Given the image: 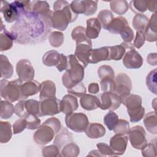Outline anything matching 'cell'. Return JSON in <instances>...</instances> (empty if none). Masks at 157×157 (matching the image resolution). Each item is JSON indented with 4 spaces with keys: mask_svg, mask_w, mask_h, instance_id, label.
Wrapping results in <instances>:
<instances>
[{
    "mask_svg": "<svg viewBox=\"0 0 157 157\" xmlns=\"http://www.w3.org/2000/svg\"><path fill=\"white\" fill-rule=\"evenodd\" d=\"M51 27L50 20L23 8L10 33L18 44H36L45 41Z\"/></svg>",
    "mask_w": 157,
    "mask_h": 157,
    "instance_id": "1",
    "label": "cell"
},
{
    "mask_svg": "<svg viewBox=\"0 0 157 157\" xmlns=\"http://www.w3.org/2000/svg\"><path fill=\"white\" fill-rule=\"evenodd\" d=\"M53 10L51 16L52 27L59 31H64L69 23L74 21L78 17L64 0L56 1L53 4Z\"/></svg>",
    "mask_w": 157,
    "mask_h": 157,
    "instance_id": "2",
    "label": "cell"
},
{
    "mask_svg": "<svg viewBox=\"0 0 157 157\" xmlns=\"http://www.w3.org/2000/svg\"><path fill=\"white\" fill-rule=\"evenodd\" d=\"M61 128V121L55 117L47 119L37 129L33 135L34 142L39 145H44L51 142L55 134Z\"/></svg>",
    "mask_w": 157,
    "mask_h": 157,
    "instance_id": "3",
    "label": "cell"
},
{
    "mask_svg": "<svg viewBox=\"0 0 157 157\" xmlns=\"http://www.w3.org/2000/svg\"><path fill=\"white\" fill-rule=\"evenodd\" d=\"M68 66L66 72L62 76L63 85L67 89L74 85L81 82L84 78V67L74 55L67 56Z\"/></svg>",
    "mask_w": 157,
    "mask_h": 157,
    "instance_id": "4",
    "label": "cell"
},
{
    "mask_svg": "<svg viewBox=\"0 0 157 157\" xmlns=\"http://www.w3.org/2000/svg\"><path fill=\"white\" fill-rule=\"evenodd\" d=\"M121 103L126 107L130 121L138 122L145 115V109L142 106V98L139 95L130 93L120 96Z\"/></svg>",
    "mask_w": 157,
    "mask_h": 157,
    "instance_id": "5",
    "label": "cell"
},
{
    "mask_svg": "<svg viewBox=\"0 0 157 157\" xmlns=\"http://www.w3.org/2000/svg\"><path fill=\"white\" fill-rule=\"evenodd\" d=\"M23 82L19 78L10 82L6 79H1V96L10 102L21 101V86Z\"/></svg>",
    "mask_w": 157,
    "mask_h": 157,
    "instance_id": "6",
    "label": "cell"
},
{
    "mask_svg": "<svg viewBox=\"0 0 157 157\" xmlns=\"http://www.w3.org/2000/svg\"><path fill=\"white\" fill-rule=\"evenodd\" d=\"M28 1H13L9 3L6 1H2L0 11L3 14L5 21L7 23H12L17 21L20 15L22 9H26Z\"/></svg>",
    "mask_w": 157,
    "mask_h": 157,
    "instance_id": "7",
    "label": "cell"
},
{
    "mask_svg": "<svg viewBox=\"0 0 157 157\" xmlns=\"http://www.w3.org/2000/svg\"><path fill=\"white\" fill-rule=\"evenodd\" d=\"M65 123L67 128L76 132L85 131L89 124L87 116L82 113H71L65 117Z\"/></svg>",
    "mask_w": 157,
    "mask_h": 157,
    "instance_id": "8",
    "label": "cell"
},
{
    "mask_svg": "<svg viewBox=\"0 0 157 157\" xmlns=\"http://www.w3.org/2000/svg\"><path fill=\"white\" fill-rule=\"evenodd\" d=\"M128 138L133 148L137 150H142L147 144L146 132L141 126H135L129 129Z\"/></svg>",
    "mask_w": 157,
    "mask_h": 157,
    "instance_id": "9",
    "label": "cell"
},
{
    "mask_svg": "<svg viewBox=\"0 0 157 157\" xmlns=\"http://www.w3.org/2000/svg\"><path fill=\"white\" fill-rule=\"evenodd\" d=\"M99 108L102 110L114 111L120 106L121 104L120 96L115 92H104L100 95Z\"/></svg>",
    "mask_w": 157,
    "mask_h": 157,
    "instance_id": "10",
    "label": "cell"
},
{
    "mask_svg": "<svg viewBox=\"0 0 157 157\" xmlns=\"http://www.w3.org/2000/svg\"><path fill=\"white\" fill-rule=\"evenodd\" d=\"M16 72L18 78L22 82L32 81L35 75L34 69L30 61L27 59H21L17 62Z\"/></svg>",
    "mask_w": 157,
    "mask_h": 157,
    "instance_id": "11",
    "label": "cell"
},
{
    "mask_svg": "<svg viewBox=\"0 0 157 157\" xmlns=\"http://www.w3.org/2000/svg\"><path fill=\"white\" fill-rule=\"evenodd\" d=\"M92 51V42L91 39L81 43L76 44L74 56L86 67L90 63V56Z\"/></svg>",
    "mask_w": 157,
    "mask_h": 157,
    "instance_id": "12",
    "label": "cell"
},
{
    "mask_svg": "<svg viewBox=\"0 0 157 157\" xmlns=\"http://www.w3.org/2000/svg\"><path fill=\"white\" fill-rule=\"evenodd\" d=\"M143 58L134 47L127 48L123 58V64L128 69H139L143 64Z\"/></svg>",
    "mask_w": 157,
    "mask_h": 157,
    "instance_id": "13",
    "label": "cell"
},
{
    "mask_svg": "<svg viewBox=\"0 0 157 157\" xmlns=\"http://www.w3.org/2000/svg\"><path fill=\"white\" fill-rule=\"evenodd\" d=\"M60 101L56 97L49 98L40 100V117L54 115L61 112Z\"/></svg>",
    "mask_w": 157,
    "mask_h": 157,
    "instance_id": "14",
    "label": "cell"
},
{
    "mask_svg": "<svg viewBox=\"0 0 157 157\" xmlns=\"http://www.w3.org/2000/svg\"><path fill=\"white\" fill-rule=\"evenodd\" d=\"M115 92L119 96L129 93L132 89V82L130 77L125 73H120L115 78Z\"/></svg>",
    "mask_w": 157,
    "mask_h": 157,
    "instance_id": "15",
    "label": "cell"
},
{
    "mask_svg": "<svg viewBox=\"0 0 157 157\" xmlns=\"http://www.w3.org/2000/svg\"><path fill=\"white\" fill-rule=\"evenodd\" d=\"M128 137L124 134H116L110 138V147L115 156L122 155L124 153L128 145Z\"/></svg>",
    "mask_w": 157,
    "mask_h": 157,
    "instance_id": "16",
    "label": "cell"
},
{
    "mask_svg": "<svg viewBox=\"0 0 157 157\" xmlns=\"http://www.w3.org/2000/svg\"><path fill=\"white\" fill-rule=\"evenodd\" d=\"M59 107L61 112L66 115L72 113L78 107L77 99L72 94H66L60 101Z\"/></svg>",
    "mask_w": 157,
    "mask_h": 157,
    "instance_id": "17",
    "label": "cell"
},
{
    "mask_svg": "<svg viewBox=\"0 0 157 157\" xmlns=\"http://www.w3.org/2000/svg\"><path fill=\"white\" fill-rule=\"evenodd\" d=\"M31 10L40 16L50 20L53 11L50 9V6L45 1H33L31 2Z\"/></svg>",
    "mask_w": 157,
    "mask_h": 157,
    "instance_id": "18",
    "label": "cell"
},
{
    "mask_svg": "<svg viewBox=\"0 0 157 157\" xmlns=\"http://www.w3.org/2000/svg\"><path fill=\"white\" fill-rule=\"evenodd\" d=\"M40 83L36 80L26 82L21 86V101L29 96L36 94L40 91Z\"/></svg>",
    "mask_w": 157,
    "mask_h": 157,
    "instance_id": "19",
    "label": "cell"
},
{
    "mask_svg": "<svg viewBox=\"0 0 157 157\" xmlns=\"http://www.w3.org/2000/svg\"><path fill=\"white\" fill-rule=\"evenodd\" d=\"M14 39L10 32L8 31L1 20L0 34V51H6L12 48Z\"/></svg>",
    "mask_w": 157,
    "mask_h": 157,
    "instance_id": "20",
    "label": "cell"
},
{
    "mask_svg": "<svg viewBox=\"0 0 157 157\" xmlns=\"http://www.w3.org/2000/svg\"><path fill=\"white\" fill-rule=\"evenodd\" d=\"M109 47H102L99 48L92 49L90 63L96 64L102 61H109Z\"/></svg>",
    "mask_w": 157,
    "mask_h": 157,
    "instance_id": "21",
    "label": "cell"
},
{
    "mask_svg": "<svg viewBox=\"0 0 157 157\" xmlns=\"http://www.w3.org/2000/svg\"><path fill=\"white\" fill-rule=\"evenodd\" d=\"M101 25L97 18H91L86 20V35L90 39H96L99 36Z\"/></svg>",
    "mask_w": 157,
    "mask_h": 157,
    "instance_id": "22",
    "label": "cell"
},
{
    "mask_svg": "<svg viewBox=\"0 0 157 157\" xmlns=\"http://www.w3.org/2000/svg\"><path fill=\"white\" fill-rule=\"evenodd\" d=\"M80 103L83 109L86 110H93L99 107V99L90 94H85L80 97Z\"/></svg>",
    "mask_w": 157,
    "mask_h": 157,
    "instance_id": "23",
    "label": "cell"
},
{
    "mask_svg": "<svg viewBox=\"0 0 157 157\" xmlns=\"http://www.w3.org/2000/svg\"><path fill=\"white\" fill-rule=\"evenodd\" d=\"M40 100L56 97V86L52 80H45L40 83Z\"/></svg>",
    "mask_w": 157,
    "mask_h": 157,
    "instance_id": "24",
    "label": "cell"
},
{
    "mask_svg": "<svg viewBox=\"0 0 157 157\" xmlns=\"http://www.w3.org/2000/svg\"><path fill=\"white\" fill-rule=\"evenodd\" d=\"M128 25L126 19L121 16L113 18L107 26L106 30L113 34H120Z\"/></svg>",
    "mask_w": 157,
    "mask_h": 157,
    "instance_id": "25",
    "label": "cell"
},
{
    "mask_svg": "<svg viewBox=\"0 0 157 157\" xmlns=\"http://www.w3.org/2000/svg\"><path fill=\"white\" fill-rule=\"evenodd\" d=\"M86 135L90 139H98L103 137L105 134V129L100 123H89L85 130Z\"/></svg>",
    "mask_w": 157,
    "mask_h": 157,
    "instance_id": "26",
    "label": "cell"
},
{
    "mask_svg": "<svg viewBox=\"0 0 157 157\" xmlns=\"http://www.w3.org/2000/svg\"><path fill=\"white\" fill-rule=\"evenodd\" d=\"M145 40L148 42L156 40V14L154 13L148 20L147 26L144 31Z\"/></svg>",
    "mask_w": 157,
    "mask_h": 157,
    "instance_id": "27",
    "label": "cell"
},
{
    "mask_svg": "<svg viewBox=\"0 0 157 157\" xmlns=\"http://www.w3.org/2000/svg\"><path fill=\"white\" fill-rule=\"evenodd\" d=\"M73 142L72 134L66 128H63L60 132H58L55 139L53 144L57 146L59 150L61 149L67 144Z\"/></svg>",
    "mask_w": 157,
    "mask_h": 157,
    "instance_id": "28",
    "label": "cell"
},
{
    "mask_svg": "<svg viewBox=\"0 0 157 157\" xmlns=\"http://www.w3.org/2000/svg\"><path fill=\"white\" fill-rule=\"evenodd\" d=\"M144 123L147 130L152 134H157V120L156 111L147 113L144 118Z\"/></svg>",
    "mask_w": 157,
    "mask_h": 157,
    "instance_id": "29",
    "label": "cell"
},
{
    "mask_svg": "<svg viewBox=\"0 0 157 157\" xmlns=\"http://www.w3.org/2000/svg\"><path fill=\"white\" fill-rule=\"evenodd\" d=\"M13 73V67L9 62L7 57L1 55V77L2 78H9Z\"/></svg>",
    "mask_w": 157,
    "mask_h": 157,
    "instance_id": "30",
    "label": "cell"
},
{
    "mask_svg": "<svg viewBox=\"0 0 157 157\" xmlns=\"http://www.w3.org/2000/svg\"><path fill=\"white\" fill-rule=\"evenodd\" d=\"M60 53L56 50H50L47 52L42 56V63L47 66H56L59 62Z\"/></svg>",
    "mask_w": 157,
    "mask_h": 157,
    "instance_id": "31",
    "label": "cell"
},
{
    "mask_svg": "<svg viewBox=\"0 0 157 157\" xmlns=\"http://www.w3.org/2000/svg\"><path fill=\"white\" fill-rule=\"evenodd\" d=\"M11 124L9 121H0V142L7 143L12 138Z\"/></svg>",
    "mask_w": 157,
    "mask_h": 157,
    "instance_id": "32",
    "label": "cell"
},
{
    "mask_svg": "<svg viewBox=\"0 0 157 157\" xmlns=\"http://www.w3.org/2000/svg\"><path fill=\"white\" fill-rule=\"evenodd\" d=\"M148 18L143 13H137L132 19V25L137 31L144 32L148 23Z\"/></svg>",
    "mask_w": 157,
    "mask_h": 157,
    "instance_id": "33",
    "label": "cell"
},
{
    "mask_svg": "<svg viewBox=\"0 0 157 157\" xmlns=\"http://www.w3.org/2000/svg\"><path fill=\"white\" fill-rule=\"evenodd\" d=\"M126 50V47L124 42L121 43L120 45L109 46L110 59L119 61L123 58Z\"/></svg>",
    "mask_w": 157,
    "mask_h": 157,
    "instance_id": "34",
    "label": "cell"
},
{
    "mask_svg": "<svg viewBox=\"0 0 157 157\" xmlns=\"http://www.w3.org/2000/svg\"><path fill=\"white\" fill-rule=\"evenodd\" d=\"M15 113V107L9 101H1L0 103V117L2 119H8Z\"/></svg>",
    "mask_w": 157,
    "mask_h": 157,
    "instance_id": "35",
    "label": "cell"
},
{
    "mask_svg": "<svg viewBox=\"0 0 157 157\" xmlns=\"http://www.w3.org/2000/svg\"><path fill=\"white\" fill-rule=\"evenodd\" d=\"M110 7L112 12L118 15L124 14L129 9V4L125 0L112 1L110 2Z\"/></svg>",
    "mask_w": 157,
    "mask_h": 157,
    "instance_id": "36",
    "label": "cell"
},
{
    "mask_svg": "<svg viewBox=\"0 0 157 157\" xmlns=\"http://www.w3.org/2000/svg\"><path fill=\"white\" fill-rule=\"evenodd\" d=\"M61 155L65 157H76L80 153L78 146L73 142L64 145L61 151Z\"/></svg>",
    "mask_w": 157,
    "mask_h": 157,
    "instance_id": "37",
    "label": "cell"
},
{
    "mask_svg": "<svg viewBox=\"0 0 157 157\" xmlns=\"http://www.w3.org/2000/svg\"><path fill=\"white\" fill-rule=\"evenodd\" d=\"M71 37L72 39L75 41L76 44L81 43L90 39L86 35V28L82 26H77L72 29Z\"/></svg>",
    "mask_w": 157,
    "mask_h": 157,
    "instance_id": "38",
    "label": "cell"
},
{
    "mask_svg": "<svg viewBox=\"0 0 157 157\" xmlns=\"http://www.w3.org/2000/svg\"><path fill=\"white\" fill-rule=\"evenodd\" d=\"M113 18V14L111 11L107 9H104L98 13L97 18L100 22L101 26L104 29H106L107 26L110 24Z\"/></svg>",
    "mask_w": 157,
    "mask_h": 157,
    "instance_id": "39",
    "label": "cell"
},
{
    "mask_svg": "<svg viewBox=\"0 0 157 157\" xmlns=\"http://www.w3.org/2000/svg\"><path fill=\"white\" fill-rule=\"evenodd\" d=\"M64 35L60 31H53L48 36V42L53 47H59L64 42Z\"/></svg>",
    "mask_w": 157,
    "mask_h": 157,
    "instance_id": "40",
    "label": "cell"
},
{
    "mask_svg": "<svg viewBox=\"0 0 157 157\" xmlns=\"http://www.w3.org/2000/svg\"><path fill=\"white\" fill-rule=\"evenodd\" d=\"M147 1L144 0L131 1L129 6L134 13H142L147 10Z\"/></svg>",
    "mask_w": 157,
    "mask_h": 157,
    "instance_id": "41",
    "label": "cell"
},
{
    "mask_svg": "<svg viewBox=\"0 0 157 157\" xmlns=\"http://www.w3.org/2000/svg\"><path fill=\"white\" fill-rule=\"evenodd\" d=\"M25 107L28 113L40 117V102L34 99H29L25 101Z\"/></svg>",
    "mask_w": 157,
    "mask_h": 157,
    "instance_id": "42",
    "label": "cell"
},
{
    "mask_svg": "<svg viewBox=\"0 0 157 157\" xmlns=\"http://www.w3.org/2000/svg\"><path fill=\"white\" fill-rule=\"evenodd\" d=\"M129 123L123 119H118L113 128V132L117 134L127 135L129 131Z\"/></svg>",
    "mask_w": 157,
    "mask_h": 157,
    "instance_id": "43",
    "label": "cell"
},
{
    "mask_svg": "<svg viewBox=\"0 0 157 157\" xmlns=\"http://www.w3.org/2000/svg\"><path fill=\"white\" fill-rule=\"evenodd\" d=\"M156 69L150 71V73L146 77V85L148 86L149 90L154 93L157 94V87H156Z\"/></svg>",
    "mask_w": 157,
    "mask_h": 157,
    "instance_id": "44",
    "label": "cell"
},
{
    "mask_svg": "<svg viewBox=\"0 0 157 157\" xmlns=\"http://www.w3.org/2000/svg\"><path fill=\"white\" fill-rule=\"evenodd\" d=\"M99 77L102 80L105 78H115V72L112 67L109 65H102L98 69Z\"/></svg>",
    "mask_w": 157,
    "mask_h": 157,
    "instance_id": "45",
    "label": "cell"
},
{
    "mask_svg": "<svg viewBox=\"0 0 157 157\" xmlns=\"http://www.w3.org/2000/svg\"><path fill=\"white\" fill-rule=\"evenodd\" d=\"M118 120V116L112 110H110L104 117V123L107 127L109 130L112 131L115 125L116 124Z\"/></svg>",
    "mask_w": 157,
    "mask_h": 157,
    "instance_id": "46",
    "label": "cell"
},
{
    "mask_svg": "<svg viewBox=\"0 0 157 157\" xmlns=\"http://www.w3.org/2000/svg\"><path fill=\"white\" fill-rule=\"evenodd\" d=\"M24 118L26 120V128L28 129L34 130L37 129L40 126V120L36 115L28 113Z\"/></svg>",
    "mask_w": 157,
    "mask_h": 157,
    "instance_id": "47",
    "label": "cell"
},
{
    "mask_svg": "<svg viewBox=\"0 0 157 157\" xmlns=\"http://www.w3.org/2000/svg\"><path fill=\"white\" fill-rule=\"evenodd\" d=\"M142 155L145 157H156V139L153 141L147 143V144L141 150Z\"/></svg>",
    "mask_w": 157,
    "mask_h": 157,
    "instance_id": "48",
    "label": "cell"
},
{
    "mask_svg": "<svg viewBox=\"0 0 157 157\" xmlns=\"http://www.w3.org/2000/svg\"><path fill=\"white\" fill-rule=\"evenodd\" d=\"M67 92L76 97H81L83 94H86V90L83 83L79 82L74 85L70 88L67 89Z\"/></svg>",
    "mask_w": 157,
    "mask_h": 157,
    "instance_id": "49",
    "label": "cell"
},
{
    "mask_svg": "<svg viewBox=\"0 0 157 157\" xmlns=\"http://www.w3.org/2000/svg\"><path fill=\"white\" fill-rule=\"evenodd\" d=\"M101 88L103 92H115V83L114 79L105 78L100 82Z\"/></svg>",
    "mask_w": 157,
    "mask_h": 157,
    "instance_id": "50",
    "label": "cell"
},
{
    "mask_svg": "<svg viewBox=\"0 0 157 157\" xmlns=\"http://www.w3.org/2000/svg\"><path fill=\"white\" fill-rule=\"evenodd\" d=\"M42 155L45 157H54L61 156L59 148L55 145H51L45 147L42 150Z\"/></svg>",
    "mask_w": 157,
    "mask_h": 157,
    "instance_id": "51",
    "label": "cell"
},
{
    "mask_svg": "<svg viewBox=\"0 0 157 157\" xmlns=\"http://www.w3.org/2000/svg\"><path fill=\"white\" fill-rule=\"evenodd\" d=\"M70 7L72 10L77 15L85 12L86 6L85 0L83 1H73L70 4Z\"/></svg>",
    "mask_w": 157,
    "mask_h": 157,
    "instance_id": "52",
    "label": "cell"
},
{
    "mask_svg": "<svg viewBox=\"0 0 157 157\" xmlns=\"http://www.w3.org/2000/svg\"><path fill=\"white\" fill-rule=\"evenodd\" d=\"M26 120L25 118H20L13 124V132L14 134L21 133L26 128Z\"/></svg>",
    "mask_w": 157,
    "mask_h": 157,
    "instance_id": "53",
    "label": "cell"
},
{
    "mask_svg": "<svg viewBox=\"0 0 157 157\" xmlns=\"http://www.w3.org/2000/svg\"><path fill=\"white\" fill-rule=\"evenodd\" d=\"M85 12L84 15H91L97 10L98 8V1H91V0H85Z\"/></svg>",
    "mask_w": 157,
    "mask_h": 157,
    "instance_id": "54",
    "label": "cell"
},
{
    "mask_svg": "<svg viewBox=\"0 0 157 157\" xmlns=\"http://www.w3.org/2000/svg\"><path fill=\"white\" fill-rule=\"evenodd\" d=\"M25 100L20 101L15 106V113L20 118H24L28 114L25 107Z\"/></svg>",
    "mask_w": 157,
    "mask_h": 157,
    "instance_id": "55",
    "label": "cell"
},
{
    "mask_svg": "<svg viewBox=\"0 0 157 157\" xmlns=\"http://www.w3.org/2000/svg\"><path fill=\"white\" fill-rule=\"evenodd\" d=\"M98 150L99 151L102 156H115L113 151L110 147L105 143H98L96 144Z\"/></svg>",
    "mask_w": 157,
    "mask_h": 157,
    "instance_id": "56",
    "label": "cell"
},
{
    "mask_svg": "<svg viewBox=\"0 0 157 157\" xmlns=\"http://www.w3.org/2000/svg\"><path fill=\"white\" fill-rule=\"evenodd\" d=\"M120 34L125 42H131L134 37V32L129 27V26L126 27L125 29Z\"/></svg>",
    "mask_w": 157,
    "mask_h": 157,
    "instance_id": "57",
    "label": "cell"
},
{
    "mask_svg": "<svg viewBox=\"0 0 157 157\" xmlns=\"http://www.w3.org/2000/svg\"><path fill=\"white\" fill-rule=\"evenodd\" d=\"M145 41L144 33L142 31H137L135 39L134 40L133 45L137 48H140L143 46Z\"/></svg>",
    "mask_w": 157,
    "mask_h": 157,
    "instance_id": "58",
    "label": "cell"
},
{
    "mask_svg": "<svg viewBox=\"0 0 157 157\" xmlns=\"http://www.w3.org/2000/svg\"><path fill=\"white\" fill-rule=\"evenodd\" d=\"M61 58L59 63L56 66V69L59 71L62 72L64 70H66L68 66V58L67 56L64 55L63 53H60Z\"/></svg>",
    "mask_w": 157,
    "mask_h": 157,
    "instance_id": "59",
    "label": "cell"
},
{
    "mask_svg": "<svg viewBox=\"0 0 157 157\" xmlns=\"http://www.w3.org/2000/svg\"><path fill=\"white\" fill-rule=\"evenodd\" d=\"M157 55L156 53H149L147 57L148 63L151 66H156L157 64Z\"/></svg>",
    "mask_w": 157,
    "mask_h": 157,
    "instance_id": "60",
    "label": "cell"
},
{
    "mask_svg": "<svg viewBox=\"0 0 157 157\" xmlns=\"http://www.w3.org/2000/svg\"><path fill=\"white\" fill-rule=\"evenodd\" d=\"M88 92L91 94H96L99 91V86L97 83H91L88 86Z\"/></svg>",
    "mask_w": 157,
    "mask_h": 157,
    "instance_id": "61",
    "label": "cell"
},
{
    "mask_svg": "<svg viewBox=\"0 0 157 157\" xmlns=\"http://www.w3.org/2000/svg\"><path fill=\"white\" fill-rule=\"evenodd\" d=\"M156 3L155 1H147V9L150 12H156Z\"/></svg>",
    "mask_w": 157,
    "mask_h": 157,
    "instance_id": "62",
    "label": "cell"
},
{
    "mask_svg": "<svg viewBox=\"0 0 157 157\" xmlns=\"http://www.w3.org/2000/svg\"><path fill=\"white\" fill-rule=\"evenodd\" d=\"M88 156H102L98 150H93L90 152L88 155Z\"/></svg>",
    "mask_w": 157,
    "mask_h": 157,
    "instance_id": "63",
    "label": "cell"
}]
</instances>
